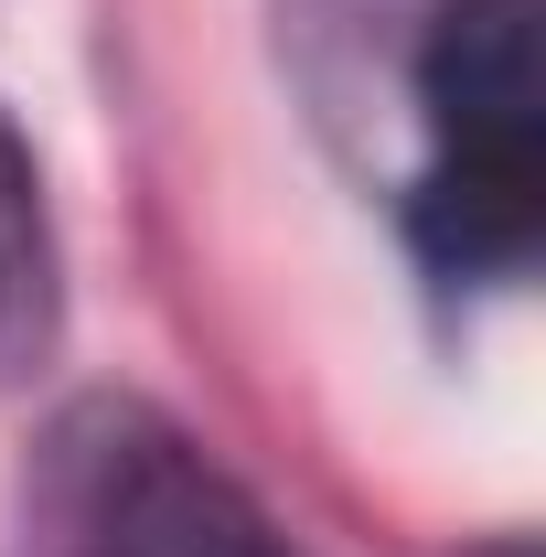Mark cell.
Masks as SVG:
<instances>
[{
	"mask_svg": "<svg viewBox=\"0 0 546 557\" xmlns=\"http://www.w3.org/2000/svg\"><path fill=\"white\" fill-rule=\"evenodd\" d=\"M54 344V236H44V183L33 150L0 119V375Z\"/></svg>",
	"mask_w": 546,
	"mask_h": 557,
	"instance_id": "cell-4",
	"label": "cell"
},
{
	"mask_svg": "<svg viewBox=\"0 0 546 557\" xmlns=\"http://www.w3.org/2000/svg\"><path fill=\"white\" fill-rule=\"evenodd\" d=\"M33 515L65 557H300L204 450L139 397H86L44 440Z\"/></svg>",
	"mask_w": 546,
	"mask_h": 557,
	"instance_id": "cell-1",
	"label": "cell"
},
{
	"mask_svg": "<svg viewBox=\"0 0 546 557\" xmlns=\"http://www.w3.org/2000/svg\"><path fill=\"white\" fill-rule=\"evenodd\" d=\"M546 161H514V150H439L429 183L408 205V236L439 278H504L525 269L536 247V214H546Z\"/></svg>",
	"mask_w": 546,
	"mask_h": 557,
	"instance_id": "cell-3",
	"label": "cell"
},
{
	"mask_svg": "<svg viewBox=\"0 0 546 557\" xmlns=\"http://www.w3.org/2000/svg\"><path fill=\"white\" fill-rule=\"evenodd\" d=\"M418 108L439 150H514L546 139V75H536V0H450L418 54Z\"/></svg>",
	"mask_w": 546,
	"mask_h": 557,
	"instance_id": "cell-2",
	"label": "cell"
}]
</instances>
